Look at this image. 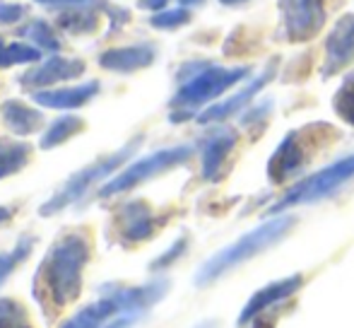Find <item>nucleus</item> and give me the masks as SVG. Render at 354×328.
<instances>
[{
  "instance_id": "obj_35",
  "label": "nucleus",
  "mask_w": 354,
  "mask_h": 328,
  "mask_svg": "<svg viewBox=\"0 0 354 328\" xmlns=\"http://www.w3.org/2000/svg\"><path fill=\"white\" fill-rule=\"evenodd\" d=\"M0 46H3V42H0Z\"/></svg>"
},
{
  "instance_id": "obj_30",
  "label": "nucleus",
  "mask_w": 354,
  "mask_h": 328,
  "mask_svg": "<svg viewBox=\"0 0 354 328\" xmlns=\"http://www.w3.org/2000/svg\"><path fill=\"white\" fill-rule=\"evenodd\" d=\"M41 5H53V8H82V5H89L94 0H37Z\"/></svg>"
},
{
  "instance_id": "obj_5",
  "label": "nucleus",
  "mask_w": 354,
  "mask_h": 328,
  "mask_svg": "<svg viewBox=\"0 0 354 328\" xmlns=\"http://www.w3.org/2000/svg\"><path fill=\"white\" fill-rule=\"evenodd\" d=\"M140 143H142V138H136V140L128 143V145H123L121 150L113 152V155H106V157H102V160H97L94 164H89V167L80 169L77 174H73V176L68 179L61 188H58L56 196L48 198V201L44 203L39 212H41L44 217H51V215H56V212H61L63 208H68L71 203L80 201V198H82L84 193L94 186V183H99L102 179L111 176V174L116 172V169L121 167L128 157H133V152L140 147Z\"/></svg>"
},
{
  "instance_id": "obj_27",
  "label": "nucleus",
  "mask_w": 354,
  "mask_h": 328,
  "mask_svg": "<svg viewBox=\"0 0 354 328\" xmlns=\"http://www.w3.org/2000/svg\"><path fill=\"white\" fill-rule=\"evenodd\" d=\"M61 27L68 29L73 34H82V32H92L94 29V17L89 12H73V15H63L61 17Z\"/></svg>"
},
{
  "instance_id": "obj_6",
  "label": "nucleus",
  "mask_w": 354,
  "mask_h": 328,
  "mask_svg": "<svg viewBox=\"0 0 354 328\" xmlns=\"http://www.w3.org/2000/svg\"><path fill=\"white\" fill-rule=\"evenodd\" d=\"M350 179H354V155L342 157V160H337L335 164H330V167L316 172L313 176L299 181L287 196H282L280 201L270 208V215L282 212L294 206H304V203L323 201V198L333 196L340 186H345Z\"/></svg>"
},
{
  "instance_id": "obj_33",
  "label": "nucleus",
  "mask_w": 354,
  "mask_h": 328,
  "mask_svg": "<svg viewBox=\"0 0 354 328\" xmlns=\"http://www.w3.org/2000/svg\"><path fill=\"white\" fill-rule=\"evenodd\" d=\"M178 3H181L183 8H191V5H201L203 0H178Z\"/></svg>"
},
{
  "instance_id": "obj_28",
  "label": "nucleus",
  "mask_w": 354,
  "mask_h": 328,
  "mask_svg": "<svg viewBox=\"0 0 354 328\" xmlns=\"http://www.w3.org/2000/svg\"><path fill=\"white\" fill-rule=\"evenodd\" d=\"M186 244H188V239H186V237H181V239H178L171 248H169V251H164L162 256H159L157 261L152 263V271H162V268L171 266V263L176 261V258L181 256L183 251H186Z\"/></svg>"
},
{
  "instance_id": "obj_10",
  "label": "nucleus",
  "mask_w": 354,
  "mask_h": 328,
  "mask_svg": "<svg viewBox=\"0 0 354 328\" xmlns=\"http://www.w3.org/2000/svg\"><path fill=\"white\" fill-rule=\"evenodd\" d=\"M275 71H277V63L275 61L268 63L266 71H263L251 84H246L241 92H236L234 97H229V99H224V102H219V104H214V107L205 109V111L198 116V123H217V121H224V118L234 116L236 111H241V109L246 107V104L251 102V99L256 97V94L261 92V89L266 87L272 78H275Z\"/></svg>"
},
{
  "instance_id": "obj_24",
  "label": "nucleus",
  "mask_w": 354,
  "mask_h": 328,
  "mask_svg": "<svg viewBox=\"0 0 354 328\" xmlns=\"http://www.w3.org/2000/svg\"><path fill=\"white\" fill-rule=\"evenodd\" d=\"M34 61H39V48L24 46V44L0 46V68L17 66V63H34Z\"/></svg>"
},
{
  "instance_id": "obj_8",
  "label": "nucleus",
  "mask_w": 354,
  "mask_h": 328,
  "mask_svg": "<svg viewBox=\"0 0 354 328\" xmlns=\"http://www.w3.org/2000/svg\"><path fill=\"white\" fill-rule=\"evenodd\" d=\"M280 12L287 42L304 44L326 24V0H280Z\"/></svg>"
},
{
  "instance_id": "obj_14",
  "label": "nucleus",
  "mask_w": 354,
  "mask_h": 328,
  "mask_svg": "<svg viewBox=\"0 0 354 328\" xmlns=\"http://www.w3.org/2000/svg\"><path fill=\"white\" fill-rule=\"evenodd\" d=\"M234 145H236V133L232 128H219L203 143V176L207 181H214L219 176L222 164L234 150Z\"/></svg>"
},
{
  "instance_id": "obj_34",
  "label": "nucleus",
  "mask_w": 354,
  "mask_h": 328,
  "mask_svg": "<svg viewBox=\"0 0 354 328\" xmlns=\"http://www.w3.org/2000/svg\"><path fill=\"white\" fill-rule=\"evenodd\" d=\"M224 5H241V3H248V0H219Z\"/></svg>"
},
{
  "instance_id": "obj_17",
  "label": "nucleus",
  "mask_w": 354,
  "mask_h": 328,
  "mask_svg": "<svg viewBox=\"0 0 354 328\" xmlns=\"http://www.w3.org/2000/svg\"><path fill=\"white\" fill-rule=\"evenodd\" d=\"M116 314H121L118 302L113 300L109 292L102 290V300L84 307V309H80L77 314H75L73 319H68L61 328H102L111 316H116Z\"/></svg>"
},
{
  "instance_id": "obj_19",
  "label": "nucleus",
  "mask_w": 354,
  "mask_h": 328,
  "mask_svg": "<svg viewBox=\"0 0 354 328\" xmlns=\"http://www.w3.org/2000/svg\"><path fill=\"white\" fill-rule=\"evenodd\" d=\"M29 155H32V147L27 143L0 138V179L19 172L29 162Z\"/></svg>"
},
{
  "instance_id": "obj_13",
  "label": "nucleus",
  "mask_w": 354,
  "mask_h": 328,
  "mask_svg": "<svg viewBox=\"0 0 354 328\" xmlns=\"http://www.w3.org/2000/svg\"><path fill=\"white\" fill-rule=\"evenodd\" d=\"M154 61V48L149 44H138V46H123V48H111V51L102 53L99 63L102 68L113 73H136L142 68L152 66Z\"/></svg>"
},
{
  "instance_id": "obj_12",
  "label": "nucleus",
  "mask_w": 354,
  "mask_h": 328,
  "mask_svg": "<svg viewBox=\"0 0 354 328\" xmlns=\"http://www.w3.org/2000/svg\"><path fill=\"white\" fill-rule=\"evenodd\" d=\"M82 73H84L82 61L51 56L46 63H41L39 68L29 71L27 75H22V84H27V87H46V84H56V82H63V80L80 78Z\"/></svg>"
},
{
  "instance_id": "obj_22",
  "label": "nucleus",
  "mask_w": 354,
  "mask_h": 328,
  "mask_svg": "<svg viewBox=\"0 0 354 328\" xmlns=\"http://www.w3.org/2000/svg\"><path fill=\"white\" fill-rule=\"evenodd\" d=\"M32 237H22V239L15 244L12 251L8 253H0V285L5 282V277L10 275V273L15 271V268L19 266V263L24 261V258L29 256V251H32Z\"/></svg>"
},
{
  "instance_id": "obj_1",
  "label": "nucleus",
  "mask_w": 354,
  "mask_h": 328,
  "mask_svg": "<svg viewBox=\"0 0 354 328\" xmlns=\"http://www.w3.org/2000/svg\"><path fill=\"white\" fill-rule=\"evenodd\" d=\"M89 261V242L73 232L51 246L37 271V295L56 307H68L77 300L82 285V271Z\"/></svg>"
},
{
  "instance_id": "obj_9",
  "label": "nucleus",
  "mask_w": 354,
  "mask_h": 328,
  "mask_svg": "<svg viewBox=\"0 0 354 328\" xmlns=\"http://www.w3.org/2000/svg\"><path fill=\"white\" fill-rule=\"evenodd\" d=\"M354 61V15H345L340 22H335L333 32L326 42V61H323L321 75L330 78L352 66Z\"/></svg>"
},
{
  "instance_id": "obj_31",
  "label": "nucleus",
  "mask_w": 354,
  "mask_h": 328,
  "mask_svg": "<svg viewBox=\"0 0 354 328\" xmlns=\"http://www.w3.org/2000/svg\"><path fill=\"white\" fill-rule=\"evenodd\" d=\"M169 0H140V8L142 10H162L167 8Z\"/></svg>"
},
{
  "instance_id": "obj_23",
  "label": "nucleus",
  "mask_w": 354,
  "mask_h": 328,
  "mask_svg": "<svg viewBox=\"0 0 354 328\" xmlns=\"http://www.w3.org/2000/svg\"><path fill=\"white\" fill-rule=\"evenodd\" d=\"M0 328H34L19 302L0 300Z\"/></svg>"
},
{
  "instance_id": "obj_2",
  "label": "nucleus",
  "mask_w": 354,
  "mask_h": 328,
  "mask_svg": "<svg viewBox=\"0 0 354 328\" xmlns=\"http://www.w3.org/2000/svg\"><path fill=\"white\" fill-rule=\"evenodd\" d=\"M335 138L337 131L328 123H308L287 133L268 162V179L280 186L289 179L299 176L316 160V155H321L330 143H335Z\"/></svg>"
},
{
  "instance_id": "obj_18",
  "label": "nucleus",
  "mask_w": 354,
  "mask_h": 328,
  "mask_svg": "<svg viewBox=\"0 0 354 328\" xmlns=\"http://www.w3.org/2000/svg\"><path fill=\"white\" fill-rule=\"evenodd\" d=\"M0 113H3V121L8 123V128L15 133V136H29V133L39 131V126L44 123L41 111H34L32 107L17 102V99L3 102Z\"/></svg>"
},
{
  "instance_id": "obj_26",
  "label": "nucleus",
  "mask_w": 354,
  "mask_h": 328,
  "mask_svg": "<svg viewBox=\"0 0 354 328\" xmlns=\"http://www.w3.org/2000/svg\"><path fill=\"white\" fill-rule=\"evenodd\" d=\"M186 22H191V12L186 8H176V10H164V12H157L149 24L154 29H176V27H183Z\"/></svg>"
},
{
  "instance_id": "obj_7",
  "label": "nucleus",
  "mask_w": 354,
  "mask_h": 328,
  "mask_svg": "<svg viewBox=\"0 0 354 328\" xmlns=\"http://www.w3.org/2000/svg\"><path fill=\"white\" fill-rule=\"evenodd\" d=\"M191 155H193V147H188V145L152 152V155L142 157V160L133 162L131 167H126L118 176H113L111 181L99 191V198H109V196H116V193L128 191V188H136L138 183L147 181V179L157 176V174L167 172V169H174V167H178V164H183Z\"/></svg>"
},
{
  "instance_id": "obj_29",
  "label": "nucleus",
  "mask_w": 354,
  "mask_h": 328,
  "mask_svg": "<svg viewBox=\"0 0 354 328\" xmlns=\"http://www.w3.org/2000/svg\"><path fill=\"white\" fill-rule=\"evenodd\" d=\"M24 15L22 5H0V24H12Z\"/></svg>"
},
{
  "instance_id": "obj_4",
  "label": "nucleus",
  "mask_w": 354,
  "mask_h": 328,
  "mask_svg": "<svg viewBox=\"0 0 354 328\" xmlns=\"http://www.w3.org/2000/svg\"><path fill=\"white\" fill-rule=\"evenodd\" d=\"M251 68H217V66H207L203 68L198 75H193L191 80H186L181 84L176 94L171 99L174 109H181V113H174L171 121H183L193 109L203 107V104L217 99L219 94H224L229 87H234L236 82H241L243 78H248Z\"/></svg>"
},
{
  "instance_id": "obj_16",
  "label": "nucleus",
  "mask_w": 354,
  "mask_h": 328,
  "mask_svg": "<svg viewBox=\"0 0 354 328\" xmlns=\"http://www.w3.org/2000/svg\"><path fill=\"white\" fill-rule=\"evenodd\" d=\"M99 92V82H84L77 87H66V89H41L34 92V102L48 109H77L82 104H87L94 94Z\"/></svg>"
},
{
  "instance_id": "obj_25",
  "label": "nucleus",
  "mask_w": 354,
  "mask_h": 328,
  "mask_svg": "<svg viewBox=\"0 0 354 328\" xmlns=\"http://www.w3.org/2000/svg\"><path fill=\"white\" fill-rule=\"evenodd\" d=\"M22 34L29 39V42H34L41 48H48V51H58V48H61V42L56 39L53 29L48 27L46 22H41V19H34L27 29H22Z\"/></svg>"
},
{
  "instance_id": "obj_20",
  "label": "nucleus",
  "mask_w": 354,
  "mask_h": 328,
  "mask_svg": "<svg viewBox=\"0 0 354 328\" xmlns=\"http://www.w3.org/2000/svg\"><path fill=\"white\" fill-rule=\"evenodd\" d=\"M84 128L82 118L80 116H61L58 121L51 123L46 133L41 138V147L44 150H51V147H58L61 143H66L68 138H73L75 133H80Z\"/></svg>"
},
{
  "instance_id": "obj_15",
  "label": "nucleus",
  "mask_w": 354,
  "mask_h": 328,
  "mask_svg": "<svg viewBox=\"0 0 354 328\" xmlns=\"http://www.w3.org/2000/svg\"><path fill=\"white\" fill-rule=\"evenodd\" d=\"M154 227H157V220L152 217V210L140 201L123 206L121 215H118V230L126 242L147 239V237H152Z\"/></svg>"
},
{
  "instance_id": "obj_11",
  "label": "nucleus",
  "mask_w": 354,
  "mask_h": 328,
  "mask_svg": "<svg viewBox=\"0 0 354 328\" xmlns=\"http://www.w3.org/2000/svg\"><path fill=\"white\" fill-rule=\"evenodd\" d=\"M301 282H304V275L297 273V275H289V277H284V280L270 282V285H266L263 290H258L256 295L248 300V304L243 307L241 316H239V326L248 324V321H256L263 311L280 304L282 300H287L289 295H294V292L301 287Z\"/></svg>"
},
{
  "instance_id": "obj_32",
  "label": "nucleus",
  "mask_w": 354,
  "mask_h": 328,
  "mask_svg": "<svg viewBox=\"0 0 354 328\" xmlns=\"http://www.w3.org/2000/svg\"><path fill=\"white\" fill-rule=\"evenodd\" d=\"M10 217H12V212H10V208H3V206H0V225H3V222H8Z\"/></svg>"
},
{
  "instance_id": "obj_21",
  "label": "nucleus",
  "mask_w": 354,
  "mask_h": 328,
  "mask_svg": "<svg viewBox=\"0 0 354 328\" xmlns=\"http://www.w3.org/2000/svg\"><path fill=\"white\" fill-rule=\"evenodd\" d=\"M333 109L342 121L354 126V71L345 78V82L340 84V89L333 97Z\"/></svg>"
},
{
  "instance_id": "obj_3",
  "label": "nucleus",
  "mask_w": 354,
  "mask_h": 328,
  "mask_svg": "<svg viewBox=\"0 0 354 328\" xmlns=\"http://www.w3.org/2000/svg\"><path fill=\"white\" fill-rule=\"evenodd\" d=\"M292 227H294L292 215H280V217H275V220L263 222L261 227H256L253 232L243 235L241 239H236L234 244L224 246L222 251L214 253L210 261L203 263L201 271L196 273V285L198 287L210 285L212 280H217V277L224 275L227 271L241 266L243 261L258 256V253H263L266 248L275 246Z\"/></svg>"
}]
</instances>
